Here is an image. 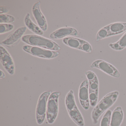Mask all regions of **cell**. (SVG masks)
<instances>
[{
  "label": "cell",
  "instance_id": "cell-21",
  "mask_svg": "<svg viewBox=\"0 0 126 126\" xmlns=\"http://www.w3.org/2000/svg\"><path fill=\"white\" fill-rule=\"evenodd\" d=\"M14 28V26L12 24L9 23H2L0 24V34L8 33L12 31Z\"/></svg>",
  "mask_w": 126,
  "mask_h": 126
},
{
  "label": "cell",
  "instance_id": "cell-4",
  "mask_svg": "<svg viewBox=\"0 0 126 126\" xmlns=\"http://www.w3.org/2000/svg\"><path fill=\"white\" fill-rule=\"evenodd\" d=\"M61 95L60 92L54 91L50 95L47 105L46 118L48 123L52 124L57 118L59 112L58 100Z\"/></svg>",
  "mask_w": 126,
  "mask_h": 126
},
{
  "label": "cell",
  "instance_id": "cell-25",
  "mask_svg": "<svg viewBox=\"0 0 126 126\" xmlns=\"http://www.w3.org/2000/svg\"><path fill=\"white\" fill-rule=\"evenodd\" d=\"M9 11V9L7 7L3 6H0V14H3L5 13H8Z\"/></svg>",
  "mask_w": 126,
  "mask_h": 126
},
{
  "label": "cell",
  "instance_id": "cell-13",
  "mask_svg": "<svg viewBox=\"0 0 126 126\" xmlns=\"http://www.w3.org/2000/svg\"><path fill=\"white\" fill-rule=\"evenodd\" d=\"M124 118V112L121 107H116L112 113L110 126H120Z\"/></svg>",
  "mask_w": 126,
  "mask_h": 126
},
{
  "label": "cell",
  "instance_id": "cell-17",
  "mask_svg": "<svg viewBox=\"0 0 126 126\" xmlns=\"http://www.w3.org/2000/svg\"><path fill=\"white\" fill-rule=\"evenodd\" d=\"M109 47L113 50L121 51L126 47V32L117 42L114 43H110Z\"/></svg>",
  "mask_w": 126,
  "mask_h": 126
},
{
  "label": "cell",
  "instance_id": "cell-11",
  "mask_svg": "<svg viewBox=\"0 0 126 126\" xmlns=\"http://www.w3.org/2000/svg\"><path fill=\"white\" fill-rule=\"evenodd\" d=\"M40 1H38L32 7V14L37 25L43 32H46L47 29V20L40 10Z\"/></svg>",
  "mask_w": 126,
  "mask_h": 126
},
{
  "label": "cell",
  "instance_id": "cell-8",
  "mask_svg": "<svg viewBox=\"0 0 126 126\" xmlns=\"http://www.w3.org/2000/svg\"><path fill=\"white\" fill-rule=\"evenodd\" d=\"M0 60L5 70L11 75L14 74L15 65L12 57L3 46H0Z\"/></svg>",
  "mask_w": 126,
  "mask_h": 126
},
{
  "label": "cell",
  "instance_id": "cell-24",
  "mask_svg": "<svg viewBox=\"0 0 126 126\" xmlns=\"http://www.w3.org/2000/svg\"><path fill=\"white\" fill-rule=\"evenodd\" d=\"M80 50L88 53H92L93 52V48L91 45L84 40L82 43Z\"/></svg>",
  "mask_w": 126,
  "mask_h": 126
},
{
  "label": "cell",
  "instance_id": "cell-18",
  "mask_svg": "<svg viewBox=\"0 0 126 126\" xmlns=\"http://www.w3.org/2000/svg\"><path fill=\"white\" fill-rule=\"evenodd\" d=\"M109 37H110V28L108 25L102 28L98 31L96 37V41L98 42Z\"/></svg>",
  "mask_w": 126,
  "mask_h": 126
},
{
  "label": "cell",
  "instance_id": "cell-2",
  "mask_svg": "<svg viewBox=\"0 0 126 126\" xmlns=\"http://www.w3.org/2000/svg\"><path fill=\"white\" fill-rule=\"evenodd\" d=\"M21 40L29 45L37 46L53 51L61 50V47L56 43L51 40L38 35L28 34L22 37Z\"/></svg>",
  "mask_w": 126,
  "mask_h": 126
},
{
  "label": "cell",
  "instance_id": "cell-3",
  "mask_svg": "<svg viewBox=\"0 0 126 126\" xmlns=\"http://www.w3.org/2000/svg\"><path fill=\"white\" fill-rule=\"evenodd\" d=\"M65 105L69 116L73 121L78 126H84V121L83 116L78 108L72 90L69 91L65 96Z\"/></svg>",
  "mask_w": 126,
  "mask_h": 126
},
{
  "label": "cell",
  "instance_id": "cell-16",
  "mask_svg": "<svg viewBox=\"0 0 126 126\" xmlns=\"http://www.w3.org/2000/svg\"><path fill=\"white\" fill-rule=\"evenodd\" d=\"M84 40L76 37H69L64 38L63 42L70 47L80 50Z\"/></svg>",
  "mask_w": 126,
  "mask_h": 126
},
{
  "label": "cell",
  "instance_id": "cell-23",
  "mask_svg": "<svg viewBox=\"0 0 126 126\" xmlns=\"http://www.w3.org/2000/svg\"><path fill=\"white\" fill-rule=\"evenodd\" d=\"M88 81L89 82V90L98 92L99 81L98 77L95 79Z\"/></svg>",
  "mask_w": 126,
  "mask_h": 126
},
{
  "label": "cell",
  "instance_id": "cell-20",
  "mask_svg": "<svg viewBox=\"0 0 126 126\" xmlns=\"http://www.w3.org/2000/svg\"><path fill=\"white\" fill-rule=\"evenodd\" d=\"M111 114L112 111L110 110L106 111L101 120L100 126H110Z\"/></svg>",
  "mask_w": 126,
  "mask_h": 126
},
{
  "label": "cell",
  "instance_id": "cell-26",
  "mask_svg": "<svg viewBox=\"0 0 126 126\" xmlns=\"http://www.w3.org/2000/svg\"><path fill=\"white\" fill-rule=\"evenodd\" d=\"M5 74L3 71H2V70H0V78L1 79H4L5 78Z\"/></svg>",
  "mask_w": 126,
  "mask_h": 126
},
{
  "label": "cell",
  "instance_id": "cell-14",
  "mask_svg": "<svg viewBox=\"0 0 126 126\" xmlns=\"http://www.w3.org/2000/svg\"><path fill=\"white\" fill-rule=\"evenodd\" d=\"M110 37L122 33L126 31V22H116L109 25Z\"/></svg>",
  "mask_w": 126,
  "mask_h": 126
},
{
  "label": "cell",
  "instance_id": "cell-6",
  "mask_svg": "<svg viewBox=\"0 0 126 126\" xmlns=\"http://www.w3.org/2000/svg\"><path fill=\"white\" fill-rule=\"evenodd\" d=\"M22 49L26 53L37 57L46 59H54L59 55V51L31 45H24Z\"/></svg>",
  "mask_w": 126,
  "mask_h": 126
},
{
  "label": "cell",
  "instance_id": "cell-5",
  "mask_svg": "<svg viewBox=\"0 0 126 126\" xmlns=\"http://www.w3.org/2000/svg\"><path fill=\"white\" fill-rule=\"evenodd\" d=\"M52 93L51 91H45L39 97L36 108V120L39 125L42 124L45 120L48 101Z\"/></svg>",
  "mask_w": 126,
  "mask_h": 126
},
{
  "label": "cell",
  "instance_id": "cell-10",
  "mask_svg": "<svg viewBox=\"0 0 126 126\" xmlns=\"http://www.w3.org/2000/svg\"><path fill=\"white\" fill-rule=\"evenodd\" d=\"M26 30L27 28L25 26L19 28L2 41L1 44L9 47L16 45L19 42Z\"/></svg>",
  "mask_w": 126,
  "mask_h": 126
},
{
  "label": "cell",
  "instance_id": "cell-7",
  "mask_svg": "<svg viewBox=\"0 0 126 126\" xmlns=\"http://www.w3.org/2000/svg\"><path fill=\"white\" fill-rule=\"evenodd\" d=\"M91 68H97L108 75L116 78L120 77V74L112 65L102 60L94 61L90 65Z\"/></svg>",
  "mask_w": 126,
  "mask_h": 126
},
{
  "label": "cell",
  "instance_id": "cell-19",
  "mask_svg": "<svg viewBox=\"0 0 126 126\" xmlns=\"http://www.w3.org/2000/svg\"><path fill=\"white\" fill-rule=\"evenodd\" d=\"M89 96L90 105L92 107H95L98 99V92L89 90Z\"/></svg>",
  "mask_w": 126,
  "mask_h": 126
},
{
  "label": "cell",
  "instance_id": "cell-15",
  "mask_svg": "<svg viewBox=\"0 0 126 126\" xmlns=\"http://www.w3.org/2000/svg\"><path fill=\"white\" fill-rule=\"evenodd\" d=\"M24 22L26 27L32 32L38 35H43L44 34V32L32 20L30 17V14L29 13L25 17Z\"/></svg>",
  "mask_w": 126,
  "mask_h": 126
},
{
  "label": "cell",
  "instance_id": "cell-12",
  "mask_svg": "<svg viewBox=\"0 0 126 126\" xmlns=\"http://www.w3.org/2000/svg\"><path fill=\"white\" fill-rule=\"evenodd\" d=\"M68 36L79 37V34L78 31L74 28L64 27L60 28L51 33L50 37L53 39H59Z\"/></svg>",
  "mask_w": 126,
  "mask_h": 126
},
{
  "label": "cell",
  "instance_id": "cell-22",
  "mask_svg": "<svg viewBox=\"0 0 126 126\" xmlns=\"http://www.w3.org/2000/svg\"><path fill=\"white\" fill-rule=\"evenodd\" d=\"M15 19L14 16L9 15L3 14L0 15V23H8L15 21Z\"/></svg>",
  "mask_w": 126,
  "mask_h": 126
},
{
  "label": "cell",
  "instance_id": "cell-9",
  "mask_svg": "<svg viewBox=\"0 0 126 126\" xmlns=\"http://www.w3.org/2000/svg\"><path fill=\"white\" fill-rule=\"evenodd\" d=\"M79 98L80 104L84 110H88L90 107L89 96V82L88 80H84L79 86Z\"/></svg>",
  "mask_w": 126,
  "mask_h": 126
},
{
  "label": "cell",
  "instance_id": "cell-1",
  "mask_svg": "<svg viewBox=\"0 0 126 126\" xmlns=\"http://www.w3.org/2000/svg\"><path fill=\"white\" fill-rule=\"evenodd\" d=\"M118 91H113L105 95L94 107L91 113L92 122L94 125L98 122V120L102 113L115 102L118 97Z\"/></svg>",
  "mask_w": 126,
  "mask_h": 126
}]
</instances>
